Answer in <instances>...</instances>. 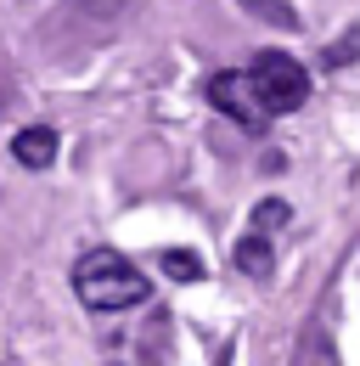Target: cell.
<instances>
[{
    "instance_id": "cell-10",
    "label": "cell",
    "mask_w": 360,
    "mask_h": 366,
    "mask_svg": "<svg viewBox=\"0 0 360 366\" xmlns=\"http://www.w3.org/2000/svg\"><path fill=\"white\" fill-rule=\"evenodd\" d=\"M0 113H6V85H0Z\"/></svg>"
},
{
    "instance_id": "cell-5",
    "label": "cell",
    "mask_w": 360,
    "mask_h": 366,
    "mask_svg": "<svg viewBox=\"0 0 360 366\" xmlns=\"http://www.w3.org/2000/svg\"><path fill=\"white\" fill-rule=\"evenodd\" d=\"M231 259H236V271H242V276H270V265H276V254H270V242L259 237V231H248V237L236 242Z\"/></svg>"
},
{
    "instance_id": "cell-2",
    "label": "cell",
    "mask_w": 360,
    "mask_h": 366,
    "mask_svg": "<svg viewBox=\"0 0 360 366\" xmlns=\"http://www.w3.org/2000/svg\"><path fill=\"white\" fill-rule=\"evenodd\" d=\"M248 74H254V91H259V102H265L270 113H299L310 102V68L299 56H287V51L254 56Z\"/></svg>"
},
{
    "instance_id": "cell-3",
    "label": "cell",
    "mask_w": 360,
    "mask_h": 366,
    "mask_svg": "<svg viewBox=\"0 0 360 366\" xmlns=\"http://www.w3.org/2000/svg\"><path fill=\"white\" fill-rule=\"evenodd\" d=\"M209 102L220 107L225 119H236L242 130H265L270 119H276V113H270L265 102H259V91H254V74H248V68L214 74V79H209Z\"/></svg>"
},
{
    "instance_id": "cell-6",
    "label": "cell",
    "mask_w": 360,
    "mask_h": 366,
    "mask_svg": "<svg viewBox=\"0 0 360 366\" xmlns=\"http://www.w3.org/2000/svg\"><path fill=\"white\" fill-rule=\"evenodd\" d=\"M236 6H248L259 23H276V29H299V11H293L287 0H236Z\"/></svg>"
},
{
    "instance_id": "cell-1",
    "label": "cell",
    "mask_w": 360,
    "mask_h": 366,
    "mask_svg": "<svg viewBox=\"0 0 360 366\" xmlns=\"http://www.w3.org/2000/svg\"><path fill=\"white\" fill-rule=\"evenodd\" d=\"M74 293L96 316H119V310H135L152 287H146V276L135 271L119 248H90V254L74 259Z\"/></svg>"
},
{
    "instance_id": "cell-7",
    "label": "cell",
    "mask_w": 360,
    "mask_h": 366,
    "mask_svg": "<svg viewBox=\"0 0 360 366\" xmlns=\"http://www.w3.org/2000/svg\"><path fill=\"white\" fill-rule=\"evenodd\" d=\"M164 271L175 276V282H197V276H203V259H197L191 248H169V254H164Z\"/></svg>"
},
{
    "instance_id": "cell-8",
    "label": "cell",
    "mask_w": 360,
    "mask_h": 366,
    "mask_svg": "<svg viewBox=\"0 0 360 366\" xmlns=\"http://www.w3.org/2000/svg\"><path fill=\"white\" fill-rule=\"evenodd\" d=\"M355 56H360V29H349L344 40H332V46L321 51V62H326V68H349Z\"/></svg>"
},
{
    "instance_id": "cell-9",
    "label": "cell",
    "mask_w": 360,
    "mask_h": 366,
    "mask_svg": "<svg viewBox=\"0 0 360 366\" xmlns=\"http://www.w3.org/2000/svg\"><path fill=\"white\" fill-rule=\"evenodd\" d=\"M254 226H259V231H270V226H287V203H281V197H265V203L254 209Z\"/></svg>"
},
{
    "instance_id": "cell-4",
    "label": "cell",
    "mask_w": 360,
    "mask_h": 366,
    "mask_svg": "<svg viewBox=\"0 0 360 366\" xmlns=\"http://www.w3.org/2000/svg\"><path fill=\"white\" fill-rule=\"evenodd\" d=\"M11 158H17L23 169H51V164H56V130H45V124L17 130V136H11Z\"/></svg>"
}]
</instances>
